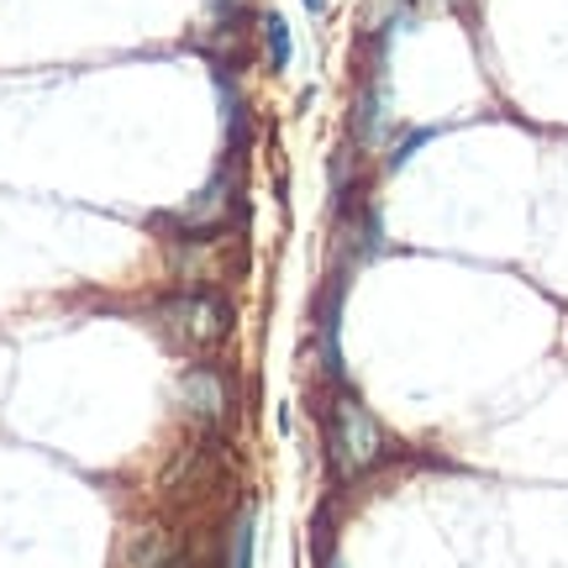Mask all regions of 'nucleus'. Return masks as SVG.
Wrapping results in <instances>:
<instances>
[{"instance_id": "7", "label": "nucleus", "mask_w": 568, "mask_h": 568, "mask_svg": "<svg viewBox=\"0 0 568 568\" xmlns=\"http://www.w3.org/2000/svg\"><path fill=\"white\" fill-rule=\"evenodd\" d=\"M422 6H437V11H464L468 0H422Z\"/></svg>"}, {"instance_id": "5", "label": "nucleus", "mask_w": 568, "mask_h": 568, "mask_svg": "<svg viewBox=\"0 0 568 568\" xmlns=\"http://www.w3.org/2000/svg\"><path fill=\"white\" fill-rule=\"evenodd\" d=\"M253 542H258V510L243 506L237 527H232V558H226V568H253Z\"/></svg>"}, {"instance_id": "2", "label": "nucleus", "mask_w": 568, "mask_h": 568, "mask_svg": "<svg viewBox=\"0 0 568 568\" xmlns=\"http://www.w3.org/2000/svg\"><path fill=\"white\" fill-rule=\"evenodd\" d=\"M159 326L180 347L211 353V347H222L232 337V305L216 290H184V295L159 305Z\"/></svg>"}, {"instance_id": "3", "label": "nucleus", "mask_w": 568, "mask_h": 568, "mask_svg": "<svg viewBox=\"0 0 568 568\" xmlns=\"http://www.w3.org/2000/svg\"><path fill=\"white\" fill-rule=\"evenodd\" d=\"M180 406L190 422L222 426L226 410H232V389H226V379L211 364H195V368H184V379H180Z\"/></svg>"}, {"instance_id": "6", "label": "nucleus", "mask_w": 568, "mask_h": 568, "mask_svg": "<svg viewBox=\"0 0 568 568\" xmlns=\"http://www.w3.org/2000/svg\"><path fill=\"white\" fill-rule=\"evenodd\" d=\"M264 48H268V69H290L295 42H290V21H284L280 11H268L264 17Z\"/></svg>"}, {"instance_id": "9", "label": "nucleus", "mask_w": 568, "mask_h": 568, "mask_svg": "<svg viewBox=\"0 0 568 568\" xmlns=\"http://www.w3.org/2000/svg\"><path fill=\"white\" fill-rule=\"evenodd\" d=\"M211 6H226V0H211Z\"/></svg>"}, {"instance_id": "1", "label": "nucleus", "mask_w": 568, "mask_h": 568, "mask_svg": "<svg viewBox=\"0 0 568 568\" xmlns=\"http://www.w3.org/2000/svg\"><path fill=\"white\" fill-rule=\"evenodd\" d=\"M389 453V437L379 416L358 400V395H337L332 400V464L343 479H358L368 468H379Z\"/></svg>"}, {"instance_id": "4", "label": "nucleus", "mask_w": 568, "mask_h": 568, "mask_svg": "<svg viewBox=\"0 0 568 568\" xmlns=\"http://www.w3.org/2000/svg\"><path fill=\"white\" fill-rule=\"evenodd\" d=\"M232 190H237V184H232V174H216V180L205 184L201 195L184 205L174 222H184V226H216V222H226V216H232Z\"/></svg>"}, {"instance_id": "8", "label": "nucleus", "mask_w": 568, "mask_h": 568, "mask_svg": "<svg viewBox=\"0 0 568 568\" xmlns=\"http://www.w3.org/2000/svg\"><path fill=\"white\" fill-rule=\"evenodd\" d=\"M305 11H316V17H322V11H326V0H305Z\"/></svg>"}]
</instances>
